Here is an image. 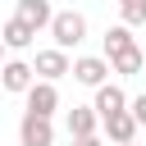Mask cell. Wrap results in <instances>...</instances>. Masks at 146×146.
<instances>
[{
  "label": "cell",
  "mask_w": 146,
  "mask_h": 146,
  "mask_svg": "<svg viewBox=\"0 0 146 146\" xmlns=\"http://www.w3.org/2000/svg\"><path fill=\"white\" fill-rule=\"evenodd\" d=\"M50 41H55V50H78L82 41H87V14L82 9H55V18H50Z\"/></svg>",
  "instance_id": "1"
},
{
  "label": "cell",
  "mask_w": 146,
  "mask_h": 146,
  "mask_svg": "<svg viewBox=\"0 0 146 146\" xmlns=\"http://www.w3.org/2000/svg\"><path fill=\"white\" fill-rule=\"evenodd\" d=\"M18 146H55V119L23 114L18 119Z\"/></svg>",
  "instance_id": "6"
},
{
  "label": "cell",
  "mask_w": 146,
  "mask_h": 146,
  "mask_svg": "<svg viewBox=\"0 0 146 146\" xmlns=\"http://www.w3.org/2000/svg\"><path fill=\"white\" fill-rule=\"evenodd\" d=\"M123 146H137V141H123Z\"/></svg>",
  "instance_id": "18"
},
{
  "label": "cell",
  "mask_w": 146,
  "mask_h": 146,
  "mask_svg": "<svg viewBox=\"0 0 146 146\" xmlns=\"http://www.w3.org/2000/svg\"><path fill=\"white\" fill-rule=\"evenodd\" d=\"M64 128H68V141H73V137H91V132H100V119H96L91 105H73V110L64 114Z\"/></svg>",
  "instance_id": "9"
},
{
  "label": "cell",
  "mask_w": 146,
  "mask_h": 146,
  "mask_svg": "<svg viewBox=\"0 0 146 146\" xmlns=\"http://www.w3.org/2000/svg\"><path fill=\"white\" fill-rule=\"evenodd\" d=\"M73 146H105V137H100V132H91V137H73Z\"/></svg>",
  "instance_id": "16"
},
{
  "label": "cell",
  "mask_w": 146,
  "mask_h": 146,
  "mask_svg": "<svg viewBox=\"0 0 146 146\" xmlns=\"http://www.w3.org/2000/svg\"><path fill=\"white\" fill-rule=\"evenodd\" d=\"M119 23L123 27H141L146 23V0H119Z\"/></svg>",
  "instance_id": "14"
},
{
  "label": "cell",
  "mask_w": 146,
  "mask_h": 146,
  "mask_svg": "<svg viewBox=\"0 0 146 146\" xmlns=\"http://www.w3.org/2000/svg\"><path fill=\"white\" fill-rule=\"evenodd\" d=\"M132 46H137V41H132V27H123V23L105 27V59L119 55V50H132Z\"/></svg>",
  "instance_id": "13"
},
{
  "label": "cell",
  "mask_w": 146,
  "mask_h": 146,
  "mask_svg": "<svg viewBox=\"0 0 146 146\" xmlns=\"http://www.w3.org/2000/svg\"><path fill=\"white\" fill-rule=\"evenodd\" d=\"M146 68V50L141 46H132V50H119V55H110V73H119V78H137Z\"/></svg>",
  "instance_id": "11"
},
{
  "label": "cell",
  "mask_w": 146,
  "mask_h": 146,
  "mask_svg": "<svg viewBox=\"0 0 146 146\" xmlns=\"http://www.w3.org/2000/svg\"><path fill=\"white\" fill-rule=\"evenodd\" d=\"M68 68H73V59H68L64 50H55V46L36 50V59H32V73H36V82H59V78H68Z\"/></svg>",
  "instance_id": "3"
},
{
  "label": "cell",
  "mask_w": 146,
  "mask_h": 146,
  "mask_svg": "<svg viewBox=\"0 0 146 146\" xmlns=\"http://www.w3.org/2000/svg\"><path fill=\"white\" fill-rule=\"evenodd\" d=\"M23 100H27V110H23V114L55 119V110H59V87H55V82H32V87L23 91Z\"/></svg>",
  "instance_id": "5"
},
{
  "label": "cell",
  "mask_w": 146,
  "mask_h": 146,
  "mask_svg": "<svg viewBox=\"0 0 146 146\" xmlns=\"http://www.w3.org/2000/svg\"><path fill=\"white\" fill-rule=\"evenodd\" d=\"M0 64H5V46H0Z\"/></svg>",
  "instance_id": "17"
},
{
  "label": "cell",
  "mask_w": 146,
  "mask_h": 146,
  "mask_svg": "<svg viewBox=\"0 0 146 146\" xmlns=\"http://www.w3.org/2000/svg\"><path fill=\"white\" fill-rule=\"evenodd\" d=\"M100 132H105V141H110V146L137 141V123H132V114H128V110H123V114H110V119H100Z\"/></svg>",
  "instance_id": "10"
},
{
  "label": "cell",
  "mask_w": 146,
  "mask_h": 146,
  "mask_svg": "<svg viewBox=\"0 0 146 146\" xmlns=\"http://www.w3.org/2000/svg\"><path fill=\"white\" fill-rule=\"evenodd\" d=\"M32 82H36V73H32V59H5V64H0V91H9V96H23Z\"/></svg>",
  "instance_id": "4"
},
{
  "label": "cell",
  "mask_w": 146,
  "mask_h": 146,
  "mask_svg": "<svg viewBox=\"0 0 146 146\" xmlns=\"http://www.w3.org/2000/svg\"><path fill=\"white\" fill-rule=\"evenodd\" d=\"M68 78L96 91V87H105V82H110V59H105V55H78V59H73V68H68Z\"/></svg>",
  "instance_id": "2"
},
{
  "label": "cell",
  "mask_w": 146,
  "mask_h": 146,
  "mask_svg": "<svg viewBox=\"0 0 146 146\" xmlns=\"http://www.w3.org/2000/svg\"><path fill=\"white\" fill-rule=\"evenodd\" d=\"M14 18H18V23H27L32 32H41V27H50L55 5H50V0H18V5H14Z\"/></svg>",
  "instance_id": "8"
},
{
  "label": "cell",
  "mask_w": 146,
  "mask_h": 146,
  "mask_svg": "<svg viewBox=\"0 0 146 146\" xmlns=\"http://www.w3.org/2000/svg\"><path fill=\"white\" fill-rule=\"evenodd\" d=\"M128 114H132L137 128H146V91H141V96H128Z\"/></svg>",
  "instance_id": "15"
},
{
  "label": "cell",
  "mask_w": 146,
  "mask_h": 146,
  "mask_svg": "<svg viewBox=\"0 0 146 146\" xmlns=\"http://www.w3.org/2000/svg\"><path fill=\"white\" fill-rule=\"evenodd\" d=\"M32 41H36V32H32L27 23H18V18H9V23L0 27V46H5V50H27Z\"/></svg>",
  "instance_id": "12"
},
{
  "label": "cell",
  "mask_w": 146,
  "mask_h": 146,
  "mask_svg": "<svg viewBox=\"0 0 146 146\" xmlns=\"http://www.w3.org/2000/svg\"><path fill=\"white\" fill-rule=\"evenodd\" d=\"M91 110H96V119L123 114V110H128V91H123L119 82H105V87H96V100H91Z\"/></svg>",
  "instance_id": "7"
}]
</instances>
